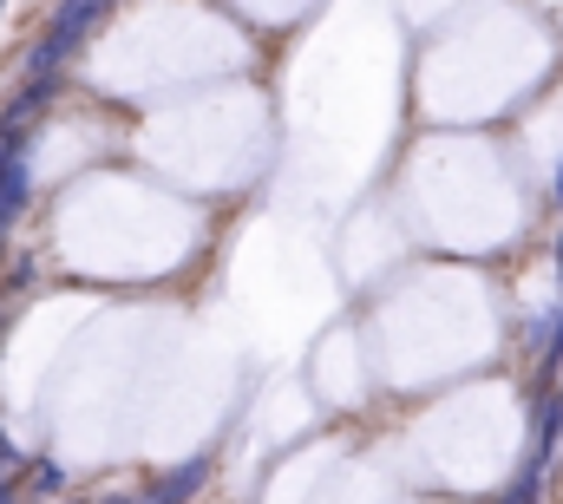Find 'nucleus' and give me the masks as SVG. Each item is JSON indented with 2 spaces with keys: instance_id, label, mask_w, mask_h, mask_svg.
Listing matches in <instances>:
<instances>
[{
  "instance_id": "obj_1",
  "label": "nucleus",
  "mask_w": 563,
  "mask_h": 504,
  "mask_svg": "<svg viewBox=\"0 0 563 504\" xmlns=\"http://www.w3.org/2000/svg\"><path fill=\"white\" fill-rule=\"evenodd\" d=\"M112 13V0H59V13H53V33L26 53V79H59V66L99 33V20Z\"/></svg>"
},
{
  "instance_id": "obj_2",
  "label": "nucleus",
  "mask_w": 563,
  "mask_h": 504,
  "mask_svg": "<svg viewBox=\"0 0 563 504\" xmlns=\"http://www.w3.org/2000/svg\"><path fill=\"white\" fill-rule=\"evenodd\" d=\"M558 446H563V393L538 380V399H531V452H525V472H538V479H544V465L558 459Z\"/></svg>"
},
{
  "instance_id": "obj_3",
  "label": "nucleus",
  "mask_w": 563,
  "mask_h": 504,
  "mask_svg": "<svg viewBox=\"0 0 563 504\" xmlns=\"http://www.w3.org/2000/svg\"><path fill=\"white\" fill-rule=\"evenodd\" d=\"M203 485H210V459H184V465H177V472H164L139 504H190Z\"/></svg>"
},
{
  "instance_id": "obj_4",
  "label": "nucleus",
  "mask_w": 563,
  "mask_h": 504,
  "mask_svg": "<svg viewBox=\"0 0 563 504\" xmlns=\"http://www.w3.org/2000/svg\"><path fill=\"white\" fill-rule=\"evenodd\" d=\"M53 92H59V79H26V92L0 112V131H26V125H33V112H40Z\"/></svg>"
},
{
  "instance_id": "obj_5",
  "label": "nucleus",
  "mask_w": 563,
  "mask_h": 504,
  "mask_svg": "<svg viewBox=\"0 0 563 504\" xmlns=\"http://www.w3.org/2000/svg\"><path fill=\"white\" fill-rule=\"evenodd\" d=\"M7 230H13V217H0V250H7Z\"/></svg>"
},
{
  "instance_id": "obj_6",
  "label": "nucleus",
  "mask_w": 563,
  "mask_h": 504,
  "mask_svg": "<svg viewBox=\"0 0 563 504\" xmlns=\"http://www.w3.org/2000/svg\"><path fill=\"white\" fill-rule=\"evenodd\" d=\"M551 197H558V204H563V171H558V184H551Z\"/></svg>"
},
{
  "instance_id": "obj_7",
  "label": "nucleus",
  "mask_w": 563,
  "mask_h": 504,
  "mask_svg": "<svg viewBox=\"0 0 563 504\" xmlns=\"http://www.w3.org/2000/svg\"><path fill=\"white\" fill-rule=\"evenodd\" d=\"M0 504H13V485H0Z\"/></svg>"
},
{
  "instance_id": "obj_8",
  "label": "nucleus",
  "mask_w": 563,
  "mask_h": 504,
  "mask_svg": "<svg viewBox=\"0 0 563 504\" xmlns=\"http://www.w3.org/2000/svg\"><path fill=\"white\" fill-rule=\"evenodd\" d=\"M558 269H563V237H558Z\"/></svg>"
},
{
  "instance_id": "obj_9",
  "label": "nucleus",
  "mask_w": 563,
  "mask_h": 504,
  "mask_svg": "<svg viewBox=\"0 0 563 504\" xmlns=\"http://www.w3.org/2000/svg\"><path fill=\"white\" fill-rule=\"evenodd\" d=\"M112 504H125V498H112Z\"/></svg>"
},
{
  "instance_id": "obj_10",
  "label": "nucleus",
  "mask_w": 563,
  "mask_h": 504,
  "mask_svg": "<svg viewBox=\"0 0 563 504\" xmlns=\"http://www.w3.org/2000/svg\"><path fill=\"white\" fill-rule=\"evenodd\" d=\"M0 7H7V0H0Z\"/></svg>"
},
{
  "instance_id": "obj_11",
  "label": "nucleus",
  "mask_w": 563,
  "mask_h": 504,
  "mask_svg": "<svg viewBox=\"0 0 563 504\" xmlns=\"http://www.w3.org/2000/svg\"><path fill=\"white\" fill-rule=\"evenodd\" d=\"M0 328H7V321H0Z\"/></svg>"
}]
</instances>
